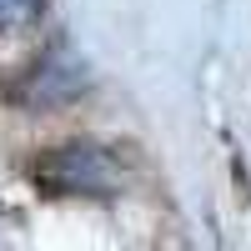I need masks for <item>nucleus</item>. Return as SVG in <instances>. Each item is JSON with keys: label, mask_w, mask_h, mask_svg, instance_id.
Wrapping results in <instances>:
<instances>
[{"label": "nucleus", "mask_w": 251, "mask_h": 251, "mask_svg": "<svg viewBox=\"0 0 251 251\" xmlns=\"http://www.w3.org/2000/svg\"><path fill=\"white\" fill-rule=\"evenodd\" d=\"M35 181L50 196H106L116 186V161L100 146H55L40 156Z\"/></svg>", "instance_id": "obj_1"}, {"label": "nucleus", "mask_w": 251, "mask_h": 251, "mask_svg": "<svg viewBox=\"0 0 251 251\" xmlns=\"http://www.w3.org/2000/svg\"><path fill=\"white\" fill-rule=\"evenodd\" d=\"M35 10H40V0H0V30H15L25 20H35Z\"/></svg>", "instance_id": "obj_2"}]
</instances>
